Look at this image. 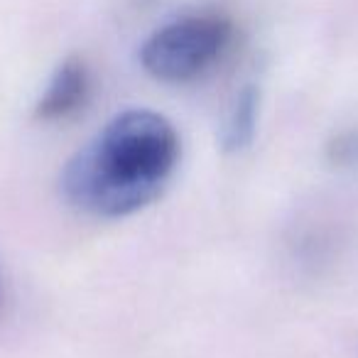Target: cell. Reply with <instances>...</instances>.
<instances>
[{
	"label": "cell",
	"mask_w": 358,
	"mask_h": 358,
	"mask_svg": "<svg viewBox=\"0 0 358 358\" xmlns=\"http://www.w3.org/2000/svg\"><path fill=\"white\" fill-rule=\"evenodd\" d=\"M179 162V135L164 115L118 113L66 162L64 196L86 214L118 219L152 204Z\"/></svg>",
	"instance_id": "1"
},
{
	"label": "cell",
	"mask_w": 358,
	"mask_h": 358,
	"mask_svg": "<svg viewBox=\"0 0 358 358\" xmlns=\"http://www.w3.org/2000/svg\"><path fill=\"white\" fill-rule=\"evenodd\" d=\"M231 22L216 15H192L159 27L140 50L145 71L167 84L204 74L231 45Z\"/></svg>",
	"instance_id": "2"
},
{
	"label": "cell",
	"mask_w": 358,
	"mask_h": 358,
	"mask_svg": "<svg viewBox=\"0 0 358 358\" xmlns=\"http://www.w3.org/2000/svg\"><path fill=\"white\" fill-rule=\"evenodd\" d=\"M91 79L89 69L81 59L69 57L57 66L55 76L47 84V91L35 106V118L45 120V123H55V120H64L74 115L84 103L89 101Z\"/></svg>",
	"instance_id": "3"
},
{
	"label": "cell",
	"mask_w": 358,
	"mask_h": 358,
	"mask_svg": "<svg viewBox=\"0 0 358 358\" xmlns=\"http://www.w3.org/2000/svg\"><path fill=\"white\" fill-rule=\"evenodd\" d=\"M255 123H258V91L248 86L236 96L234 106L226 115L219 135L221 148L226 152H238V150L248 148L255 135Z\"/></svg>",
	"instance_id": "4"
},
{
	"label": "cell",
	"mask_w": 358,
	"mask_h": 358,
	"mask_svg": "<svg viewBox=\"0 0 358 358\" xmlns=\"http://www.w3.org/2000/svg\"><path fill=\"white\" fill-rule=\"evenodd\" d=\"M327 157L338 167H358V133H341L327 145Z\"/></svg>",
	"instance_id": "5"
}]
</instances>
